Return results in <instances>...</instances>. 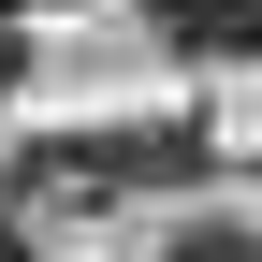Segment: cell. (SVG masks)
I'll return each instance as SVG.
<instances>
[{
    "instance_id": "obj_1",
    "label": "cell",
    "mask_w": 262,
    "mask_h": 262,
    "mask_svg": "<svg viewBox=\"0 0 262 262\" xmlns=\"http://www.w3.org/2000/svg\"><path fill=\"white\" fill-rule=\"evenodd\" d=\"M175 262H262V233H233V219H189V233H175Z\"/></svg>"
},
{
    "instance_id": "obj_2",
    "label": "cell",
    "mask_w": 262,
    "mask_h": 262,
    "mask_svg": "<svg viewBox=\"0 0 262 262\" xmlns=\"http://www.w3.org/2000/svg\"><path fill=\"white\" fill-rule=\"evenodd\" d=\"M0 262H29V233H15V219H0Z\"/></svg>"
}]
</instances>
